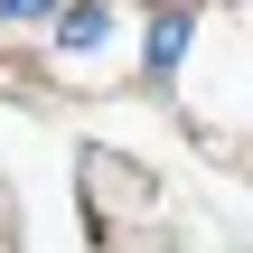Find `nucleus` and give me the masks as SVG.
Masks as SVG:
<instances>
[{
	"mask_svg": "<svg viewBox=\"0 0 253 253\" xmlns=\"http://www.w3.org/2000/svg\"><path fill=\"white\" fill-rule=\"evenodd\" d=\"M122 19H131V0H66V19L47 28V66H56L66 84H103V75H113L103 47H113Z\"/></svg>",
	"mask_w": 253,
	"mask_h": 253,
	"instance_id": "obj_1",
	"label": "nucleus"
},
{
	"mask_svg": "<svg viewBox=\"0 0 253 253\" xmlns=\"http://www.w3.org/2000/svg\"><path fill=\"white\" fill-rule=\"evenodd\" d=\"M84 178H94V235L122 253V244H131L122 225H131V216H150L160 197H150V188H141V169H131V160H113V150H84Z\"/></svg>",
	"mask_w": 253,
	"mask_h": 253,
	"instance_id": "obj_2",
	"label": "nucleus"
},
{
	"mask_svg": "<svg viewBox=\"0 0 253 253\" xmlns=\"http://www.w3.org/2000/svg\"><path fill=\"white\" fill-rule=\"evenodd\" d=\"M188 28H197V0H150L141 9V84H178V56H188Z\"/></svg>",
	"mask_w": 253,
	"mask_h": 253,
	"instance_id": "obj_3",
	"label": "nucleus"
},
{
	"mask_svg": "<svg viewBox=\"0 0 253 253\" xmlns=\"http://www.w3.org/2000/svg\"><path fill=\"white\" fill-rule=\"evenodd\" d=\"M66 0H0V38H28V28H56Z\"/></svg>",
	"mask_w": 253,
	"mask_h": 253,
	"instance_id": "obj_4",
	"label": "nucleus"
},
{
	"mask_svg": "<svg viewBox=\"0 0 253 253\" xmlns=\"http://www.w3.org/2000/svg\"><path fill=\"white\" fill-rule=\"evenodd\" d=\"M0 253H19V207L0 197Z\"/></svg>",
	"mask_w": 253,
	"mask_h": 253,
	"instance_id": "obj_5",
	"label": "nucleus"
}]
</instances>
